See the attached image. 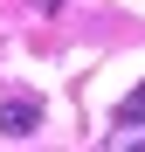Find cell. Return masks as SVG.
I'll return each mask as SVG.
<instances>
[{
    "label": "cell",
    "mask_w": 145,
    "mask_h": 152,
    "mask_svg": "<svg viewBox=\"0 0 145 152\" xmlns=\"http://www.w3.org/2000/svg\"><path fill=\"white\" fill-rule=\"evenodd\" d=\"M0 132H7V138H28V132H42V97L14 90L7 104H0Z\"/></svg>",
    "instance_id": "6da1fadb"
},
{
    "label": "cell",
    "mask_w": 145,
    "mask_h": 152,
    "mask_svg": "<svg viewBox=\"0 0 145 152\" xmlns=\"http://www.w3.org/2000/svg\"><path fill=\"white\" fill-rule=\"evenodd\" d=\"M117 124H125V132H131V124H145V83H138V90H125V104H117Z\"/></svg>",
    "instance_id": "7a4b0ae2"
},
{
    "label": "cell",
    "mask_w": 145,
    "mask_h": 152,
    "mask_svg": "<svg viewBox=\"0 0 145 152\" xmlns=\"http://www.w3.org/2000/svg\"><path fill=\"white\" fill-rule=\"evenodd\" d=\"M117 152H145V138H125V145H117Z\"/></svg>",
    "instance_id": "3957f363"
}]
</instances>
